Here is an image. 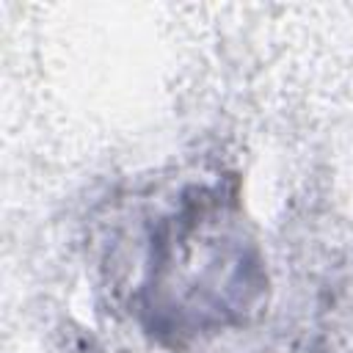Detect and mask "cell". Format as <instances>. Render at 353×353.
Listing matches in <instances>:
<instances>
[{"mask_svg": "<svg viewBox=\"0 0 353 353\" xmlns=\"http://www.w3.org/2000/svg\"><path fill=\"white\" fill-rule=\"evenodd\" d=\"M154 243L149 312L174 334L240 323L262 290L254 245L221 196L199 193Z\"/></svg>", "mask_w": 353, "mask_h": 353, "instance_id": "cell-1", "label": "cell"}]
</instances>
